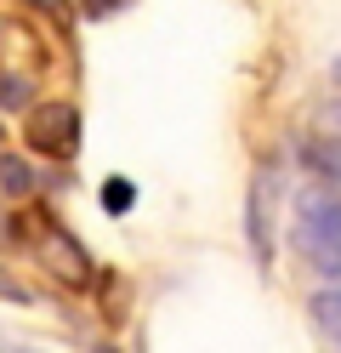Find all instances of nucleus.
Wrapping results in <instances>:
<instances>
[{
  "label": "nucleus",
  "instance_id": "nucleus-1",
  "mask_svg": "<svg viewBox=\"0 0 341 353\" xmlns=\"http://www.w3.org/2000/svg\"><path fill=\"white\" fill-rule=\"evenodd\" d=\"M296 251L324 279H341V194L307 183L296 194Z\"/></svg>",
  "mask_w": 341,
  "mask_h": 353
},
{
  "label": "nucleus",
  "instance_id": "nucleus-2",
  "mask_svg": "<svg viewBox=\"0 0 341 353\" xmlns=\"http://www.w3.org/2000/svg\"><path fill=\"white\" fill-rule=\"evenodd\" d=\"M279 205H285V160L267 154L250 171V200H245V234L262 268L273 262V245H279Z\"/></svg>",
  "mask_w": 341,
  "mask_h": 353
},
{
  "label": "nucleus",
  "instance_id": "nucleus-3",
  "mask_svg": "<svg viewBox=\"0 0 341 353\" xmlns=\"http://www.w3.org/2000/svg\"><path fill=\"white\" fill-rule=\"evenodd\" d=\"M23 137H29V148L45 154V160H74L80 154V108L74 103H34Z\"/></svg>",
  "mask_w": 341,
  "mask_h": 353
},
{
  "label": "nucleus",
  "instance_id": "nucleus-4",
  "mask_svg": "<svg viewBox=\"0 0 341 353\" xmlns=\"http://www.w3.org/2000/svg\"><path fill=\"white\" fill-rule=\"evenodd\" d=\"M40 262L57 274V285H74V291H91V279H97V268H91L85 245H80L68 228H57V223H45V228H40Z\"/></svg>",
  "mask_w": 341,
  "mask_h": 353
},
{
  "label": "nucleus",
  "instance_id": "nucleus-5",
  "mask_svg": "<svg viewBox=\"0 0 341 353\" xmlns=\"http://www.w3.org/2000/svg\"><path fill=\"white\" fill-rule=\"evenodd\" d=\"M307 314H313V325L324 330L330 342H341V279H330V285H318V291L307 296Z\"/></svg>",
  "mask_w": 341,
  "mask_h": 353
},
{
  "label": "nucleus",
  "instance_id": "nucleus-6",
  "mask_svg": "<svg viewBox=\"0 0 341 353\" xmlns=\"http://www.w3.org/2000/svg\"><path fill=\"white\" fill-rule=\"evenodd\" d=\"M0 188H6L12 200H29V194H34V171H29V160L0 154Z\"/></svg>",
  "mask_w": 341,
  "mask_h": 353
},
{
  "label": "nucleus",
  "instance_id": "nucleus-7",
  "mask_svg": "<svg viewBox=\"0 0 341 353\" xmlns=\"http://www.w3.org/2000/svg\"><path fill=\"white\" fill-rule=\"evenodd\" d=\"M313 137H324V143H335V148H341V97L318 103V114H313Z\"/></svg>",
  "mask_w": 341,
  "mask_h": 353
},
{
  "label": "nucleus",
  "instance_id": "nucleus-8",
  "mask_svg": "<svg viewBox=\"0 0 341 353\" xmlns=\"http://www.w3.org/2000/svg\"><path fill=\"white\" fill-rule=\"evenodd\" d=\"M131 200H136V188L125 183V176H108V183H103V205H108L114 216H125V211H131Z\"/></svg>",
  "mask_w": 341,
  "mask_h": 353
},
{
  "label": "nucleus",
  "instance_id": "nucleus-9",
  "mask_svg": "<svg viewBox=\"0 0 341 353\" xmlns=\"http://www.w3.org/2000/svg\"><path fill=\"white\" fill-rule=\"evenodd\" d=\"M29 103V80L23 74H0V108H23Z\"/></svg>",
  "mask_w": 341,
  "mask_h": 353
},
{
  "label": "nucleus",
  "instance_id": "nucleus-10",
  "mask_svg": "<svg viewBox=\"0 0 341 353\" xmlns=\"http://www.w3.org/2000/svg\"><path fill=\"white\" fill-rule=\"evenodd\" d=\"M131 0H80V12L85 17H114V12H125Z\"/></svg>",
  "mask_w": 341,
  "mask_h": 353
},
{
  "label": "nucleus",
  "instance_id": "nucleus-11",
  "mask_svg": "<svg viewBox=\"0 0 341 353\" xmlns=\"http://www.w3.org/2000/svg\"><path fill=\"white\" fill-rule=\"evenodd\" d=\"M0 296H6V302H29V291H23L17 279H6V274H0Z\"/></svg>",
  "mask_w": 341,
  "mask_h": 353
},
{
  "label": "nucleus",
  "instance_id": "nucleus-12",
  "mask_svg": "<svg viewBox=\"0 0 341 353\" xmlns=\"http://www.w3.org/2000/svg\"><path fill=\"white\" fill-rule=\"evenodd\" d=\"M97 353H120V347H114V342H97Z\"/></svg>",
  "mask_w": 341,
  "mask_h": 353
},
{
  "label": "nucleus",
  "instance_id": "nucleus-13",
  "mask_svg": "<svg viewBox=\"0 0 341 353\" xmlns=\"http://www.w3.org/2000/svg\"><path fill=\"white\" fill-rule=\"evenodd\" d=\"M12 353H34V347H12Z\"/></svg>",
  "mask_w": 341,
  "mask_h": 353
},
{
  "label": "nucleus",
  "instance_id": "nucleus-14",
  "mask_svg": "<svg viewBox=\"0 0 341 353\" xmlns=\"http://www.w3.org/2000/svg\"><path fill=\"white\" fill-rule=\"evenodd\" d=\"M0 143H6V125H0Z\"/></svg>",
  "mask_w": 341,
  "mask_h": 353
},
{
  "label": "nucleus",
  "instance_id": "nucleus-15",
  "mask_svg": "<svg viewBox=\"0 0 341 353\" xmlns=\"http://www.w3.org/2000/svg\"><path fill=\"white\" fill-rule=\"evenodd\" d=\"M335 80H341V69H335Z\"/></svg>",
  "mask_w": 341,
  "mask_h": 353
}]
</instances>
